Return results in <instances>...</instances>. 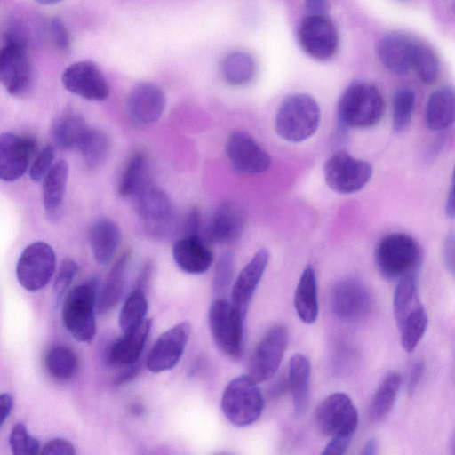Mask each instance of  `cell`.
<instances>
[{"instance_id":"cell-34","label":"cell","mask_w":455,"mask_h":455,"mask_svg":"<svg viewBox=\"0 0 455 455\" xmlns=\"http://www.w3.org/2000/svg\"><path fill=\"white\" fill-rule=\"evenodd\" d=\"M256 70L254 59L245 52H231L221 63V73L225 81L234 86L250 84L255 76Z\"/></svg>"},{"instance_id":"cell-2","label":"cell","mask_w":455,"mask_h":455,"mask_svg":"<svg viewBox=\"0 0 455 455\" xmlns=\"http://www.w3.org/2000/svg\"><path fill=\"white\" fill-rule=\"evenodd\" d=\"M321 120V109L316 100L306 93L285 98L275 116L277 134L290 142H301L311 137Z\"/></svg>"},{"instance_id":"cell-23","label":"cell","mask_w":455,"mask_h":455,"mask_svg":"<svg viewBox=\"0 0 455 455\" xmlns=\"http://www.w3.org/2000/svg\"><path fill=\"white\" fill-rule=\"evenodd\" d=\"M152 327V319H145L140 325L115 340L107 349L106 363L111 366L127 367L137 363L141 355Z\"/></svg>"},{"instance_id":"cell-7","label":"cell","mask_w":455,"mask_h":455,"mask_svg":"<svg viewBox=\"0 0 455 455\" xmlns=\"http://www.w3.org/2000/svg\"><path fill=\"white\" fill-rule=\"evenodd\" d=\"M263 406V398L257 382L249 374L233 379L223 391L222 412L236 427H245L255 422Z\"/></svg>"},{"instance_id":"cell-47","label":"cell","mask_w":455,"mask_h":455,"mask_svg":"<svg viewBox=\"0 0 455 455\" xmlns=\"http://www.w3.org/2000/svg\"><path fill=\"white\" fill-rule=\"evenodd\" d=\"M74 445L63 438H53L46 442L40 450L44 455H75Z\"/></svg>"},{"instance_id":"cell-19","label":"cell","mask_w":455,"mask_h":455,"mask_svg":"<svg viewBox=\"0 0 455 455\" xmlns=\"http://www.w3.org/2000/svg\"><path fill=\"white\" fill-rule=\"evenodd\" d=\"M165 103V94L159 85L152 82H142L129 92L126 111L134 123L148 125L161 117Z\"/></svg>"},{"instance_id":"cell-32","label":"cell","mask_w":455,"mask_h":455,"mask_svg":"<svg viewBox=\"0 0 455 455\" xmlns=\"http://www.w3.org/2000/svg\"><path fill=\"white\" fill-rule=\"evenodd\" d=\"M130 257V251H124L112 266L98 299L100 315L109 313L118 304L124 287Z\"/></svg>"},{"instance_id":"cell-26","label":"cell","mask_w":455,"mask_h":455,"mask_svg":"<svg viewBox=\"0 0 455 455\" xmlns=\"http://www.w3.org/2000/svg\"><path fill=\"white\" fill-rule=\"evenodd\" d=\"M121 240L119 227L112 220L100 217L93 221L89 230V241L97 263H108L116 251Z\"/></svg>"},{"instance_id":"cell-56","label":"cell","mask_w":455,"mask_h":455,"mask_svg":"<svg viewBox=\"0 0 455 455\" xmlns=\"http://www.w3.org/2000/svg\"><path fill=\"white\" fill-rule=\"evenodd\" d=\"M36 1L41 4L51 5V4H57V3L60 2L61 0H36Z\"/></svg>"},{"instance_id":"cell-18","label":"cell","mask_w":455,"mask_h":455,"mask_svg":"<svg viewBox=\"0 0 455 455\" xmlns=\"http://www.w3.org/2000/svg\"><path fill=\"white\" fill-rule=\"evenodd\" d=\"M334 314L345 321L365 317L371 307V297L366 286L356 279H344L336 283L331 294Z\"/></svg>"},{"instance_id":"cell-44","label":"cell","mask_w":455,"mask_h":455,"mask_svg":"<svg viewBox=\"0 0 455 455\" xmlns=\"http://www.w3.org/2000/svg\"><path fill=\"white\" fill-rule=\"evenodd\" d=\"M77 272L78 266L73 259L66 258L62 260L52 287L54 300L57 303L60 302L63 295L69 289Z\"/></svg>"},{"instance_id":"cell-8","label":"cell","mask_w":455,"mask_h":455,"mask_svg":"<svg viewBox=\"0 0 455 455\" xmlns=\"http://www.w3.org/2000/svg\"><path fill=\"white\" fill-rule=\"evenodd\" d=\"M208 319L218 348L230 357H238L243 351L244 318L231 303L218 299L210 306Z\"/></svg>"},{"instance_id":"cell-38","label":"cell","mask_w":455,"mask_h":455,"mask_svg":"<svg viewBox=\"0 0 455 455\" xmlns=\"http://www.w3.org/2000/svg\"><path fill=\"white\" fill-rule=\"evenodd\" d=\"M110 148L107 135L99 130L91 129L79 151L86 168L93 170L106 160Z\"/></svg>"},{"instance_id":"cell-53","label":"cell","mask_w":455,"mask_h":455,"mask_svg":"<svg viewBox=\"0 0 455 455\" xmlns=\"http://www.w3.org/2000/svg\"><path fill=\"white\" fill-rule=\"evenodd\" d=\"M140 369V365L138 364V362L127 366L126 369L116 377V383L122 384L131 381L139 374Z\"/></svg>"},{"instance_id":"cell-33","label":"cell","mask_w":455,"mask_h":455,"mask_svg":"<svg viewBox=\"0 0 455 455\" xmlns=\"http://www.w3.org/2000/svg\"><path fill=\"white\" fill-rule=\"evenodd\" d=\"M423 307L419 296L416 275L399 280L393 299V310L397 326Z\"/></svg>"},{"instance_id":"cell-36","label":"cell","mask_w":455,"mask_h":455,"mask_svg":"<svg viewBox=\"0 0 455 455\" xmlns=\"http://www.w3.org/2000/svg\"><path fill=\"white\" fill-rule=\"evenodd\" d=\"M44 364L49 375L57 380L72 379L78 367L76 355L68 347L57 346L48 351Z\"/></svg>"},{"instance_id":"cell-48","label":"cell","mask_w":455,"mask_h":455,"mask_svg":"<svg viewBox=\"0 0 455 455\" xmlns=\"http://www.w3.org/2000/svg\"><path fill=\"white\" fill-rule=\"evenodd\" d=\"M443 259L446 268L455 278V232L449 233L444 240Z\"/></svg>"},{"instance_id":"cell-9","label":"cell","mask_w":455,"mask_h":455,"mask_svg":"<svg viewBox=\"0 0 455 455\" xmlns=\"http://www.w3.org/2000/svg\"><path fill=\"white\" fill-rule=\"evenodd\" d=\"M318 430L329 437H353L358 424V414L350 397L334 393L325 397L315 411Z\"/></svg>"},{"instance_id":"cell-28","label":"cell","mask_w":455,"mask_h":455,"mask_svg":"<svg viewBox=\"0 0 455 455\" xmlns=\"http://www.w3.org/2000/svg\"><path fill=\"white\" fill-rule=\"evenodd\" d=\"M310 363L302 354L290 359L288 384L292 396L294 411L302 416L309 403Z\"/></svg>"},{"instance_id":"cell-30","label":"cell","mask_w":455,"mask_h":455,"mask_svg":"<svg viewBox=\"0 0 455 455\" xmlns=\"http://www.w3.org/2000/svg\"><path fill=\"white\" fill-rule=\"evenodd\" d=\"M425 118L433 131L451 126L455 122V90L443 87L435 91L428 98Z\"/></svg>"},{"instance_id":"cell-5","label":"cell","mask_w":455,"mask_h":455,"mask_svg":"<svg viewBox=\"0 0 455 455\" xmlns=\"http://www.w3.org/2000/svg\"><path fill=\"white\" fill-rule=\"evenodd\" d=\"M0 80L9 94H26L32 84V70L27 53V40L18 30H8L4 36L0 52Z\"/></svg>"},{"instance_id":"cell-27","label":"cell","mask_w":455,"mask_h":455,"mask_svg":"<svg viewBox=\"0 0 455 455\" xmlns=\"http://www.w3.org/2000/svg\"><path fill=\"white\" fill-rule=\"evenodd\" d=\"M91 128L78 114L65 113L52 123L51 135L55 146L61 150H79Z\"/></svg>"},{"instance_id":"cell-6","label":"cell","mask_w":455,"mask_h":455,"mask_svg":"<svg viewBox=\"0 0 455 455\" xmlns=\"http://www.w3.org/2000/svg\"><path fill=\"white\" fill-rule=\"evenodd\" d=\"M97 281L92 279L74 287L62 306V321L68 332L80 342H88L95 335L94 309L97 302Z\"/></svg>"},{"instance_id":"cell-46","label":"cell","mask_w":455,"mask_h":455,"mask_svg":"<svg viewBox=\"0 0 455 455\" xmlns=\"http://www.w3.org/2000/svg\"><path fill=\"white\" fill-rule=\"evenodd\" d=\"M48 28L53 44L62 51L68 50L70 36L63 21L57 17L52 18Z\"/></svg>"},{"instance_id":"cell-25","label":"cell","mask_w":455,"mask_h":455,"mask_svg":"<svg viewBox=\"0 0 455 455\" xmlns=\"http://www.w3.org/2000/svg\"><path fill=\"white\" fill-rule=\"evenodd\" d=\"M68 172V164L60 159L54 163L43 180V204L46 218L51 222H58L61 218Z\"/></svg>"},{"instance_id":"cell-31","label":"cell","mask_w":455,"mask_h":455,"mask_svg":"<svg viewBox=\"0 0 455 455\" xmlns=\"http://www.w3.org/2000/svg\"><path fill=\"white\" fill-rule=\"evenodd\" d=\"M294 307L299 319L306 323H314L318 315L319 305L315 269L307 266L302 272L294 295Z\"/></svg>"},{"instance_id":"cell-4","label":"cell","mask_w":455,"mask_h":455,"mask_svg":"<svg viewBox=\"0 0 455 455\" xmlns=\"http://www.w3.org/2000/svg\"><path fill=\"white\" fill-rule=\"evenodd\" d=\"M384 100L379 91L368 83H355L341 95L338 117L344 128H367L379 122Z\"/></svg>"},{"instance_id":"cell-11","label":"cell","mask_w":455,"mask_h":455,"mask_svg":"<svg viewBox=\"0 0 455 455\" xmlns=\"http://www.w3.org/2000/svg\"><path fill=\"white\" fill-rule=\"evenodd\" d=\"M55 265L52 248L44 242H35L21 252L16 266V276L25 290L36 291L49 283Z\"/></svg>"},{"instance_id":"cell-57","label":"cell","mask_w":455,"mask_h":455,"mask_svg":"<svg viewBox=\"0 0 455 455\" xmlns=\"http://www.w3.org/2000/svg\"><path fill=\"white\" fill-rule=\"evenodd\" d=\"M143 409L141 408V406L138 405V404H135L132 407V412L134 413V414H140L142 412Z\"/></svg>"},{"instance_id":"cell-14","label":"cell","mask_w":455,"mask_h":455,"mask_svg":"<svg viewBox=\"0 0 455 455\" xmlns=\"http://www.w3.org/2000/svg\"><path fill=\"white\" fill-rule=\"evenodd\" d=\"M61 82L67 91L91 101H103L109 95L108 81L92 61L69 65L62 73Z\"/></svg>"},{"instance_id":"cell-45","label":"cell","mask_w":455,"mask_h":455,"mask_svg":"<svg viewBox=\"0 0 455 455\" xmlns=\"http://www.w3.org/2000/svg\"><path fill=\"white\" fill-rule=\"evenodd\" d=\"M55 149L52 145H45L37 153L29 167V176L33 181L38 182L44 179L54 164Z\"/></svg>"},{"instance_id":"cell-24","label":"cell","mask_w":455,"mask_h":455,"mask_svg":"<svg viewBox=\"0 0 455 455\" xmlns=\"http://www.w3.org/2000/svg\"><path fill=\"white\" fill-rule=\"evenodd\" d=\"M414 43L415 40L404 34H388L378 44V56L387 70L395 75H404L411 68Z\"/></svg>"},{"instance_id":"cell-20","label":"cell","mask_w":455,"mask_h":455,"mask_svg":"<svg viewBox=\"0 0 455 455\" xmlns=\"http://www.w3.org/2000/svg\"><path fill=\"white\" fill-rule=\"evenodd\" d=\"M244 218L238 206L231 202L222 203L213 212L204 229L206 242L217 244H231L241 237Z\"/></svg>"},{"instance_id":"cell-40","label":"cell","mask_w":455,"mask_h":455,"mask_svg":"<svg viewBox=\"0 0 455 455\" xmlns=\"http://www.w3.org/2000/svg\"><path fill=\"white\" fill-rule=\"evenodd\" d=\"M428 323L425 307L421 308L398 326L401 344L406 352H412L424 336Z\"/></svg>"},{"instance_id":"cell-54","label":"cell","mask_w":455,"mask_h":455,"mask_svg":"<svg viewBox=\"0 0 455 455\" xmlns=\"http://www.w3.org/2000/svg\"><path fill=\"white\" fill-rule=\"evenodd\" d=\"M445 212L449 218H455V168L451 187L446 202Z\"/></svg>"},{"instance_id":"cell-51","label":"cell","mask_w":455,"mask_h":455,"mask_svg":"<svg viewBox=\"0 0 455 455\" xmlns=\"http://www.w3.org/2000/svg\"><path fill=\"white\" fill-rule=\"evenodd\" d=\"M424 373V364L420 362L412 368L408 382V389L411 394L414 393L418 387Z\"/></svg>"},{"instance_id":"cell-3","label":"cell","mask_w":455,"mask_h":455,"mask_svg":"<svg viewBox=\"0 0 455 455\" xmlns=\"http://www.w3.org/2000/svg\"><path fill=\"white\" fill-rule=\"evenodd\" d=\"M375 259L383 277L401 280L416 275L421 264L422 252L418 243L410 235L393 233L384 236L379 243Z\"/></svg>"},{"instance_id":"cell-37","label":"cell","mask_w":455,"mask_h":455,"mask_svg":"<svg viewBox=\"0 0 455 455\" xmlns=\"http://www.w3.org/2000/svg\"><path fill=\"white\" fill-rule=\"evenodd\" d=\"M148 311V300L144 291L136 287L128 296L119 314V326L124 332L132 330L144 320Z\"/></svg>"},{"instance_id":"cell-15","label":"cell","mask_w":455,"mask_h":455,"mask_svg":"<svg viewBox=\"0 0 455 455\" xmlns=\"http://www.w3.org/2000/svg\"><path fill=\"white\" fill-rule=\"evenodd\" d=\"M37 152L36 141L28 136L12 132L0 136V178L14 181L28 170L31 159Z\"/></svg>"},{"instance_id":"cell-39","label":"cell","mask_w":455,"mask_h":455,"mask_svg":"<svg viewBox=\"0 0 455 455\" xmlns=\"http://www.w3.org/2000/svg\"><path fill=\"white\" fill-rule=\"evenodd\" d=\"M411 68L427 84H433L439 76V62L433 50L415 41L412 50Z\"/></svg>"},{"instance_id":"cell-50","label":"cell","mask_w":455,"mask_h":455,"mask_svg":"<svg viewBox=\"0 0 455 455\" xmlns=\"http://www.w3.org/2000/svg\"><path fill=\"white\" fill-rule=\"evenodd\" d=\"M13 407V397L9 393L0 395V426L9 418Z\"/></svg>"},{"instance_id":"cell-16","label":"cell","mask_w":455,"mask_h":455,"mask_svg":"<svg viewBox=\"0 0 455 455\" xmlns=\"http://www.w3.org/2000/svg\"><path fill=\"white\" fill-rule=\"evenodd\" d=\"M190 332V323L183 321L162 333L148 355V370L159 373L172 369L183 355Z\"/></svg>"},{"instance_id":"cell-12","label":"cell","mask_w":455,"mask_h":455,"mask_svg":"<svg viewBox=\"0 0 455 455\" xmlns=\"http://www.w3.org/2000/svg\"><path fill=\"white\" fill-rule=\"evenodd\" d=\"M288 331L281 323L272 325L256 346L250 362L249 375L257 383L275 375L288 345Z\"/></svg>"},{"instance_id":"cell-43","label":"cell","mask_w":455,"mask_h":455,"mask_svg":"<svg viewBox=\"0 0 455 455\" xmlns=\"http://www.w3.org/2000/svg\"><path fill=\"white\" fill-rule=\"evenodd\" d=\"M235 273V256L231 251L223 253L216 265L213 276V290L217 294L226 292Z\"/></svg>"},{"instance_id":"cell-35","label":"cell","mask_w":455,"mask_h":455,"mask_svg":"<svg viewBox=\"0 0 455 455\" xmlns=\"http://www.w3.org/2000/svg\"><path fill=\"white\" fill-rule=\"evenodd\" d=\"M401 384L397 372H390L377 388L369 407V418L372 422H379L391 411Z\"/></svg>"},{"instance_id":"cell-21","label":"cell","mask_w":455,"mask_h":455,"mask_svg":"<svg viewBox=\"0 0 455 455\" xmlns=\"http://www.w3.org/2000/svg\"><path fill=\"white\" fill-rule=\"evenodd\" d=\"M269 260L267 249L259 250L244 266L231 291V304L245 318L252 295L257 289Z\"/></svg>"},{"instance_id":"cell-22","label":"cell","mask_w":455,"mask_h":455,"mask_svg":"<svg viewBox=\"0 0 455 455\" xmlns=\"http://www.w3.org/2000/svg\"><path fill=\"white\" fill-rule=\"evenodd\" d=\"M172 256L176 265L191 275L204 273L213 261L206 241L199 235H188L177 239L172 246Z\"/></svg>"},{"instance_id":"cell-42","label":"cell","mask_w":455,"mask_h":455,"mask_svg":"<svg viewBox=\"0 0 455 455\" xmlns=\"http://www.w3.org/2000/svg\"><path fill=\"white\" fill-rule=\"evenodd\" d=\"M9 445L12 452L17 455H29L40 453L39 442L28 432L22 422L13 425L10 435Z\"/></svg>"},{"instance_id":"cell-49","label":"cell","mask_w":455,"mask_h":455,"mask_svg":"<svg viewBox=\"0 0 455 455\" xmlns=\"http://www.w3.org/2000/svg\"><path fill=\"white\" fill-rule=\"evenodd\" d=\"M353 437L350 436H337L331 438V440L325 446L322 454H343L348 448Z\"/></svg>"},{"instance_id":"cell-55","label":"cell","mask_w":455,"mask_h":455,"mask_svg":"<svg viewBox=\"0 0 455 455\" xmlns=\"http://www.w3.org/2000/svg\"><path fill=\"white\" fill-rule=\"evenodd\" d=\"M378 452V443L375 439L368 440L362 451L363 455H374Z\"/></svg>"},{"instance_id":"cell-41","label":"cell","mask_w":455,"mask_h":455,"mask_svg":"<svg viewBox=\"0 0 455 455\" xmlns=\"http://www.w3.org/2000/svg\"><path fill=\"white\" fill-rule=\"evenodd\" d=\"M415 106V94L408 88L399 89L393 100V127L396 132L407 129Z\"/></svg>"},{"instance_id":"cell-29","label":"cell","mask_w":455,"mask_h":455,"mask_svg":"<svg viewBox=\"0 0 455 455\" xmlns=\"http://www.w3.org/2000/svg\"><path fill=\"white\" fill-rule=\"evenodd\" d=\"M150 182L148 158L145 153L137 152L127 161L118 181L117 191L122 197L134 198Z\"/></svg>"},{"instance_id":"cell-10","label":"cell","mask_w":455,"mask_h":455,"mask_svg":"<svg viewBox=\"0 0 455 455\" xmlns=\"http://www.w3.org/2000/svg\"><path fill=\"white\" fill-rule=\"evenodd\" d=\"M323 172L331 189L339 194H351L368 183L372 169L369 163L355 158L346 151H338L326 161Z\"/></svg>"},{"instance_id":"cell-52","label":"cell","mask_w":455,"mask_h":455,"mask_svg":"<svg viewBox=\"0 0 455 455\" xmlns=\"http://www.w3.org/2000/svg\"><path fill=\"white\" fill-rule=\"evenodd\" d=\"M307 15H324L327 10V0H305Z\"/></svg>"},{"instance_id":"cell-1","label":"cell","mask_w":455,"mask_h":455,"mask_svg":"<svg viewBox=\"0 0 455 455\" xmlns=\"http://www.w3.org/2000/svg\"><path fill=\"white\" fill-rule=\"evenodd\" d=\"M134 199L137 214L148 236L165 241L180 234L181 220L169 196L153 181Z\"/></svg>"},{"instance_id":"cell-17","label":"cell","mask_w":455,"mask_h":455,"mask_svg":"<svg viewBox=\"0 0 455 455\" xmlns=\"http://www.w3.org/2000/svg\"><path fill=\"white\" fill-rule=\"evenodd\" d=\"M226 153L233 168L243 174H259L268 170L271 158L248 133L236 131L230 134Z\"/></svg>"},{"instance_id":"cell-13","label":"cell","mask_w":455,"mask_h":455,"mask_svg":"<svg viewBox=\"0 0 455 455\" xmlns=\"http://www.w3.org/2000/svg\"><path fill=\"white\" fill-rule=\"evenodd\" d=\"M298 37L303 50L320 60L331 58L339 45L336 27L326 14L307 15L299 25Z\"/></svg>"}]
</instances>
